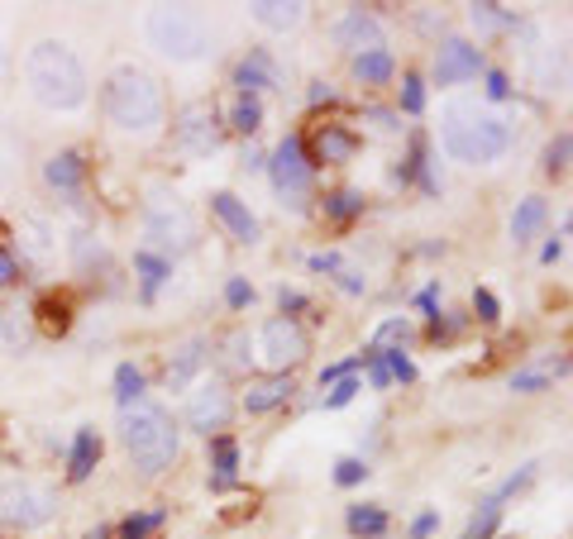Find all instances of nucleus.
<instances>
[{
    "mask_svg": "<svg viewBox=\"0 0 573 539\" xmlns=\"http://www.w3.org/2000/svg\"><path fill=\"white\" fill-rule=\"evenodd\" d=\"M24 81H29V95L43 105V111H58V115H72L87 105V67L81 57L72 53L63 39H39L24 53Z\"/></svg>",
    "mask_w": 573,
    "mask_h": 539,
    "instance_id": "obj_1",
    "label": "nucleus"
},
{
    "mask_svg": "<svg viewBox=\"0 0 573 539\" xmlns=\"http://www.w3.org/2000/svg\"><path fill=\"white\" fill-rule=\"evenodd\" d=\"M101 105L119 134H135V139L158 134L167 119V95L158 87V77L143 67H115L101 91Z\"/></svg>",
    "mask_w": 573,
    "mask_h": 539,
    "instance_id": "obj_2",
    "label": "nucleus"
},
{
    "mask_svg": "<svg viewBox=\"0 0 573 539\" xmlns=\"http://www.w3.org/2000/svg\"><path fill=\"white\" fill-rule=\"evenodd\" d=\"M440 139H445V153L454 163L487 167L511 149V125L487 111H478L473 101H454V105H445V115H440Z\"/></svg>",
    "mask_w": 573,
    "mask_h": 539,
    "instance_id": "obj_3",
    "label": "nucleus"
},
{
    "mask_svg": "<svg viewBox=\"0 0 573 539\" xmlns=\"http://www.w3.org/2000/svg\"><path fill=\"white\" fill-rule=\"evenodd\" d=\"M119 445H125V453L135 459V469L143 477H158L163 469L177 463L182 439H177L173 415H167L158 401H135L119 411Z\"/></svg>",
    "mask_w": 573,
    "mask_h": 539,
    "instance_id": "obj_4",
    "label": "nucleus"
},
{
    "mask_svg": "<svg viewBox=\"0 0 573 539\" xmlns=\"http://www.w3.org/2000/svg\"><path fill=\"white\" fill-rule=\"evenodd\" d=\"M143 34L167 63H206L215 53V29L196 5H149Z\"/></svg>",
    "mask_w": 573,
    "mask_h": 539,
    "instance_id": "obj_5",
    "label": "nucleus"
},
{
    "mask_svg": "<svg viewBox=\"0 0 573 539\" xmlns=\"http://www.w3.org/2000/svg\"><path fill=\"white\" fill-rule=\"evenodd\" d=\"M143 239L153 248H163V254H187L196 244V215H191V206L177 191L149 187V196H143Z\"/></svg>",
    "mask_w": 573,
    "mask_h": 539,
    "instance_id": "obj_6",
    "label": "nucleus"
},
{
    "mask_svg": "<svg viewBox=\"0 0 573 539\" xmlns=\"http://www.w3.org/2000/svg\"><path fill=\"white\" fill-rule=\"evenodd\" d=\"M58 516V492L34 477H10L0 483V525L10 530H39Z\"/></svg>",
    "mask_w": 573,
    "mask_h": 539,
    "instance_id": "obj_7",
    "label": "nucleus"
},
{
    "mask_svg": "<svg viewBox=\"0 0 573 539\" xmlns=\"http://www.w3.org/2000/svg\"><path fill=\"white\" fill-rule=\"evenodd\" d=\"M225 139V125H220V111L211 101H191L182 105V115L173 119V143L187 153V158H211Z\"/></svg>",
    "mask_w": 573,
    "mask_h": 539,
    "instance_id": "obj_8",
    "label": "nucleus"
},
{
    "mask_svg": "<svg viewBox=\"0 0 573 539\" xmlns=\"http://www.w3.org/2000/svg\"><path fill=\"white\" fill-rule=\"evenodd\" d=\"M272 177V191L286 201V206H302V201L310 196V163H306V149H302V134H286L278 149H272V158L263 163Z\"/></svg>",
    "mask_w": 573,
    "mask_h": 539,
    "instance_id": "obj_9",
    "label": "nucleus"
},
{
    "mask_svg": "<svg viewBox=\"0 0 573 539\" xmlns=\"http://www.w3.org/2000/svg\"><path fill=\"white\" fill-rule=\"evenodd\" d=\"M306 354H310V334H306L302 320L272 316L268 325L258 330V358L272 368V373H286V368H296Z\"/></svg>",
    "mask_w": 573,
    "mask_h": 539,
    "instance_id": "obj_10",
    "label": "nucleus"
},
{
    "mask_svg": "<svg viewBox=\"0 0 573 539\" xmlns=\"http://www.w3.org/2000/svg\"><path fill=\"white\" fill-rule=\"evenodd\" d=\"M187 425L196 429V435H206V439H215V435H225L230 429V421H234V397H230V387H225L220 377H211V382H201L196 392L187 397Z\"/></svg>",
    "mask_w": 573,
    "mask_h": 539,
    "instance_id": "obj_11",
    "label": "nucleus"
},
{
    "mask_svg": "<svg viewBox=\"0 0 573 539\" xmlns=\"http://www.w3.org/2000/svg\"><path fill=\"white\" fill-rule=\"evenodd\" d=\"M302 149H306L310 172H316V167H344L358 149H364V139H358L349 125H340V119H320V125L302 139Z\"/></svg>",
    "mask_w": 573,
    "mask_h": 539,
    "instance_id": "obj_12",
    "label": "nucleus"
},
{
    "mask_svg": "<svg viewBox=\"0 0 573 539\" xmlns=\"http://www.w3.org/2000/svg\"><path fill=\"white\" fill-rule=\"evenodd\" d=\"M483 72V48L469 39H445L435 48V87H459Z\"/></svg>",
    "mask_w": 573,
    "mask_h": 539,
    "instance_id": "obj_13",
    "label": "nucleus"
},
{
    "mask_svg": "<svg viewBox=\"0 0 573 539\" xmlns=\"http://www.w3.org/2000/svg\"><path fill=\"white\" fill-rule=\"evenodd\" d=\"M334 43L354 48V57H358V53H378V48H387V34H382L378 15H368L364 5H354V10H344L340 15V24H334Z\"/></svg>",
    "mask_w": 573,
    "mask_h": 539,
    "instance_id": "obj_14",
    "label": "nucleus"
},
{
    "mask_svg": "<svg viewBox=\"0 0 573 539\" xmlns=\"http://www.w3.org/2000/svg\"><path fill=\"white\" fill-rule=\"evenodd\" d=\"M234 87H239V95H258L268 87H282V67L272 63L268 48H249V57H239V67H234Z\"/></svg>",
    "mask_w": 573,
    "mask_h": 539,
    "instance_id": "obj_15",
    "label": "nucleus"
},
{
    "mask_svg": "<svg viewBox=\"0 0 573 539\" xmlns=\"http://www.w3.org/2000/svg\"><path fill=\"white\" fill-rule=\"evenodd\" d=\"M211 215L230 230V239H239V244H258V220L254 210L244 206V201L234 196V191H215L211 196Z\"/></svg>",
    "mask_w": 573,
    "mask_h": 539,
    "instance_id": "obj_16",
    "label": "nucleus"
},
{
    "mask_svg": "<svg viewBox=\"0 0 573 539\" xmlns=\"http://www.w3.org/2000/svg\"><path fill=\"white\" fill-rule=\"evenodd\" d=\"M292 392H296V382L286 373L258 377V382H249V392H244V411L249 415H268V411H278V406L292 401Z\"/></svg>",
    "mask_w": 573,
    "mask_h": 539,
    "instance_id": "obj_17",
    "label": "nucleus"
},
{
    "mask_svg": "<svg viewBox=\"0 0 573 539\" xmlns=\"http://www.w3.org/2000/svg\"><path fill=\"white\" fill-rule=\"evenodd\" d=\"M87 172H91V167H87V158H81L77 149H63V153H53V158L43 163V182L53 191H67V196L87 187Z\"/></svg>",
    "mask_w": 573,
    "mask_h": 539,
    "instance_id": "obj_18",
    "label": "nucleus"
},
{
    "mask_svg": "<svg viewBox=\"0 0 573 539\" xmlns=\"http://www.w3.org/2000/svg\"><path fill=\"white\" fill-rule=\"evenodd\" d=\"M249 20L263 24V29H272V34H286L306 20V5L302 0H254V5H249Z\"/></svg>",
    "mask_w": 573,
    "mask_h": 539,
    "instance_id": "obj_19",
    "label": "nucleus"
},
{
    "mask_svg": "<svg viewBox=\"0 0 573 539\" xmlns=\"http://www.w3.org/2000/svg\"><path fill=\"white\" fill-rule=\"evenodd\" d=\"M211 492H230L234 477H239V439L234 435H215L211 439Z\"/></svg>",
    "mask_w": 573,
    "mask_h": 539,
    "instance_id": "obj_20",
    "label": "nucleus"
},
{
    "mask_svg": "<svg viewBox=\"0 0 573 539\" xmlns=\"http://www.w3.org/2000/svg\"><path fill=\"white\" fill-rule=\"evenodd\" d=\"M34 320H39V330L48 334V339H63V334H72V320H77V310H72L67 296L48 292V296H39V306H34Z\"/></svg>",
    "mask_w": 573,
    "mask_h": 539,
    "instance_id": "obj_21",
    "label": "nucleus"
},
{
    "mask_svg": "<svg viewBox=\"0 0 573 539\" xmlns=\"http://www.w3.org/2000/svg\"><path fill=\"white\" fill-rule=\"evenodd\" d=\"M96 463H101V435L96 429H77L72 453H67V483H87L96 473Z\"/></svg>",
    "mask_w": 573,
    "mask_h": 539,
    "instance_id": "obj_22",
    "label": "nucleus"
},
{
    "mask_svg": "<svg viewBox=\"0 0 573 539\" xmlns=\"http://www.w3.org/2000/svg\"><path fill=\"white\" fill-rule=\"evenodd\" d=\"M545 220H549V201H545V196H525V201H517V210H511V239H517V248L531 244V239L545 230Z\"/></svg>",
    "mask_w": 573,
    "mask_h": 539,
    "instance_id": "obj_23",
    "label": "nucleus"
},
{
    "mask_svg": "<svg viewBox=\"0 0 573 539\" xmlns=\"http://www.w3.org/2000/svg\"><path fill=\"white\" fill-rule=\"evenodd\" d=\"M201 363H206V339H187L182 349H177V358L167 363V387L173 392H182V387H191V377L201 373Z\"/></svg>",
    "mask_w": 573,
    "mask_h": 539,
    "instance_id": "obj_24",
    "label": "nucleus"
},
{
    "mask_svg": "<svg viewBox=\"0 0 573 539\" xmlns=\"http://www.w3.org/2000/svg\"><path fill=\"white\" fill-rule=\"evenodd\" d=\"M320 210H326V220H334V224H349L368 210V201H364V191H354V187H334V191H326Z\"/></svg>",
    "mask_w": 573,
    "mask_h": 539,
    "instance_id": "obj_25",
    "label": "nucleus"
},
{
    "mask_svg": "<svg viewBox=\"0 0 573 539\" xmlns=\"http://www.w3.org/2000/svg\"><path fill=\"white\" fill-rule=\"evenodd\" d=\"M354 77L364 81V87H387V81L397 77V57H392L387 48H378V53H358L354 57Z\"/></svg>",
    "mask_w": 573,
    "mask_h": 539,
    "instance_id": "obj_26",
    "label": "nucleus"
},
{
    "mask_svg": "<svg viewBox=\"0 0 573 539\" xmlns=\"http://www.w3.org/2000/svg\"><path fill=\"white\" fill-rule=\"evenodd\" d=\"M135 272H139V286H143V301H153V296H158V286L173 278V258L139 248V254H135Z\"/></svg>",
    "mask_w": 573,
    "mask_h": 539,
    "instance_id": "obj_27",
    "label": "nucleus"
},
{
    "mask_svg": "<svg viewBox=\"0 0 573 539\" xmlns=\"http://www.w3.org/2000/svg\"><path fill=\"white\" fill-rule=\"evenodd\" d=\"M469 20H473L478 34H507V29H517V10L493 5V0H478V5H469Z\"/></svg>",
    "mask_w": 573,
    "mask_h": 539,
    "instance_id": "obj_28",
    "label": "nucleus"
},
{
    "mask_svg": "<svg viewBox=\"0 0 573 539\" xmlns=\"http://www.w3.org/2000/svg\"><path fill=\"white\" fill-rule=\"evenodd\" d=\"M344 525H349L354 539H382L392 530V521H387V511H382V506H349Z\"/></svg>",
    "mask_w": 573,
    "mask_h": 539,
    "instance_id": "obj_29",
    "label": "nucleus"
},
{
    "mask_svg": "<svg viewBox=\"0 0 573 539\" xmlns=\"http://www.w3.org/2000/svg\"><path fill=\"white\" fill-rule=\"evenodd\" d=\"M497 525H501V501L497 497H483V501H478V511L469 516V525H463L459 539H493Z\"/></svg>",
    "mask_w": 573,
    "mask_h": 539,
    "instance_id": "obj_30",
    "label": "nucleus"
},
{
    "mask_svg": "<svg viewBox=\"0 0 573 539\" xmlns=\"http://www.w3.org/2000/svg\"><path fill=\"white\" fill-rule=\"evenodd\" d=\"M230 129H234V134H244V139L258 134V129H263V101H258V95H239L234 111H230Z\"/></svg>",
    "mask_w": 573,
    "mask_h": 539,
    "instance_id": "obj_31",
    "label": "nucleus"
},
{
    "mask_svg": "<svg viewBox=\"0 0 573 539\" xmlns=\"http://www.w3.org/2000/svg\"><path fill=\"white\" fill-rule=\"evenodd\" d=\"M163 521H167V511H135V516L119 521L115 539H153V530H163Z\"/></svg>",
    "mask_w": 573,
    "mask_h": 539,
    "instance_id": "obj_32",
    "label": "nucleus"
},
{
    "mask_svg": "<svg viewBox=\"0 0 573 539\" xmlns=\"http://www.w3.org/2000/svg\"><path fill=\"white\" fill-rule=\"evenodd\" d=\"M115 401H119V411L125 406H135V401H143V373L135 363H119L115 368Z\"/></svg>",
    "mask_w": 573,
    "mask_h": 539,
    "instance_id": "obj_33",
    "label": "nucleus"
},
{
    "mask_svg": "<svg viewBox=\"0 0 573 539\" xmlns=\"http://www.w3.org/2000/svg\"><path fill=\"white\" fill-rule=\"evenodd\" d=\"M463 325H469V316H449V310H430V325H425V334L435 344H449V339H459L463 334Z\"/></svg>",
    "mask_w": 573,
    "mask_h": 539,
    "instance_id": "obj_34",
    "label": "nucleus"
},
{
    "mask_svg": "<svg viewBox=\"0 0 573 539\" xmlns=\"http://www.w3.org/2000/svg\"><path fill=\"white\" fill-rule=\"evenodd\" d=\"M421 167H425V134H411V149H406V158L392 167V177L406 187V182H416V177H421Z\"/></svg>",
    "mask_w": 573,
    "mask_h": 539,
    "instance_id": "obj_35",
    "label": "nucleus"
},
{
    "mask_svg": "<svg viewBox=\"0 0 573 539\" xmlns=\"http://www.w3.org/2000/svg\"><path fill=\"white\" fill-rule=\"evenodd\" d=\"M569 153H573V139H569V134H555V139H549V143H545V177H555V182H559V177L569 172Z\"/></svg>",
    "mask_w": 573,
    "mask_h": 539,
    "instance_id": "obj_36",
    "label": "nucleus"
},
{
    "mask_svg": "<svg viewBox=\"0 0 573 539\" xmlns=\"http://www.w3.org/2000/svg\"><path fill=\"white\" fill-rule=\"evenodd\" d=\"M20 239L29 244V254H34V258H48V254H53V244H48V239H53V230H48L39 215H29V220L20 224Z\"/></svg>",
    "mask_w": 573,
    "mask_h": 539,
    "instance_id": "obj_37",
    "label": "nucleus"
},
{
    "mask_svg": "<svg viewBox=\"0 0 573 539\" xmlns=\"http://www.w3.org/2000/svg\"><path fill=\"white\" fill-rule=\"evenodd\" d=\"M411 320H406V316H397V320H387V325H382L378 334H373V349H387V344H392V349H402V344L406 339H411Z\"/></svg>",
    "mask_w": 573,
    "mask_h": 539,
    "instance_id": "obj_38",
    "label": "nucleus"
},
{
    "mask_svg": "<svg viewBox=\"0 0 573 539\" xmlns=\"http://www.w3.org/2000/svg\"><path fill=\"white\" fill-rule=\"evenodd\" d=\"M373 354H382V363H387V373H392V382H416V363L406 358V349H373Z\"/></svg>",
    "mask_w": 573,
    "mask_h": 539,
    "instance_id": "obj_39",
    "label": "nucleus"
},
{
    "mask_svg": "<svg viewBox=\"0 0 573 539\" xmlns=\"http://www.w3.org/2000/svg\"><path fill=\"white\" fill-rule=\"evenodd\" d=\"M402 111L406 115H421L425 111V81L416 77V72H406V77H402Z\"/></svg>",
    "mask_w": 573,
    "mask_h": 539,
    "instance_id": "obj_40",
    "label": "nucleus"
},
{
    "mask_svg": "<svg viewBox=\"0 0 573 539\" xmlns=\"http://www.w3.org/2000/svg\"><path fill=\"white\" fill-rule=\"evenodd\" d=\"M358 392H364V382H358L354 373H349V377H340V382L330 387V397H326V411H340V406H349V401L358 397Z\"/></svg>",
    "mask_w": 573,
    "mask_h": 539,
    "instance_id": "obj_41",
    "label": "nucleus"
},
{
    "mask_svg": "<svg viewBox=\"0 0 573 539\" xmlns=\"http://www.w3.org/2000/svg\"><path fill=\"white\" fill-rule=\"evenodd\" d=\"M473 316L483 320V325H497V320H501V301L487 292V286H478V292H473Z\"/></svg>",
    "mask_w": 573,
    "mask_h": 539,
    "instance_id": "obj_42",
    "label": "nucleus"
},
{
    "mask_svg": "<svg viewBox=\"0 0 573 539\" xmlns=\"http://www.w3.org/2000/svg\"><path fill=\"white\" fill-rule=\"evenodd\" d=\"M225 306H230V310L254 306V286H249V278H230V282H225Z\"/></svg>",
    "mask_w": 573,
    "mask_h": 539,
    "instance_id": "obj_43",
    "label": "nucleus"
},
{
    "mask_svg": "<svg viewBox=\"0 0 573 539\" xmlns=\"http://www.w3.org/2000/svg\"><path fill=\"white\" fill-rule=\"evenodd\" d=\"M364 477H368L364 459H340V463H334V483H340V487H358Z\"/></svg>",
    "mask_w": 573,
    "mask_h": 539,
    "instance_id": "obj_44",
    "label": "nucleus"
},
{
    "mask_svg": "<svg viewBox=\"0 0 573 539\" xmlns=\"http://www.w3.org/2000/svg\"><path fill=\"white\" fill-rule=\"evenodd\" d=\"M15 282H20V258H15V248L0 239V292H5V286H15Z\"/></svg>",
    "mask_w": 573,
    "mask_h": 539,
    "instance_id": "obj_45",
    "label": "nucleus"
},
{
    "mask_svg": "<svg viewBox=\"0 0 573 539\" xmlns=\"http://www.w3.org/2000/svg\"><path fill=\"white\" fill-rule=\"evenodd\" d=\"M358 363H364V354H358V358H344V363H330V368H320V387H334V382H340V377H349Z\"/></svg>",
    "mask_w": 573,
    "mask_h": 539,
    "instance_id": "obj_46",
    "label": "nucleus"
},
{
    "mask_svg": "<svg viewBox=\"0 0 573 539\" xmlns=\"http://www.w3.org/2000/svg\"><path fill=\"white\" fill-rule=\"evenodd\" d=\"M278 306H282V316H286V320H296L302 310H310V301H306L302 292H292V286H282V292H278Z\"/></svg>",
    "mask_w": 573,
    "mask_h": 539,
    "instance_id": "obj_47",
    "label": "nucleus"
},
{
    "mask_svg": "<svg viewBox=\"0 0 573 539\" xmlns=\"http://www.w3.org/2000/svg\"><path fill=\"white\" fill-rule=\"evenodd\" d=\"M364 363H368V382H373L378 392H382V387H392V373H387V363H382V354L368 349V354H364Z\"/></svg>",
    "mask_w": 573,
    "mask_h": 539,
    "instance_id": "obj_48",
    "label": "nucleus"
},
{
    "mask_svg": "<svg viewBox=\"0 0 573 539\" xmlns=\"http://www.w3.org/2000/svg\"><path fill=\"white\" fill-rule=\"evenodd\" d=\"M507 95H511V77H507V72H487V101H507Z\"/></svg>",
    "mask_w": 573,
    "mask_h": 539,
    "instance_id": "obj_49",
    "label": "nucleus"
},
{
    "mask_svg": "<svg viewBox=\"0 0 573 539\" xmlns=\"http://www.w3.org/2000/svg\"><path fill=\"white\" fill-rule=\"evenodd\" d=\"M440 530V511H421V516L411 521V539H430Z\"/></svg>",
    "mask_w": 573,
    "mask_h": 539,
    "instance_id": "obj_50",
    "label": "nucleus"
},
{
    "mask_svg": "<svg viewBox=\"0 0 573 539\" xmlns=\"http://www.w3.org/2000/svg\"><path fill=\"white\" fill-rule=\"evenodd\" d=\"M334 282H340V292H349V296H364V272H354V268H340L334 272Z\"/></svg>",
    "mask_w": 573,
    "mask_h": 539,
    "instance_id": "obj_51",
    "label": "nucleus"
},
{
    "mask_svg": "<svg viewBox=\"0 0 573 539\" xmlns=\"http://www.w3.org/2000/svg\"><path fill=\"white\" fill-rule=\"evenodd\" d=\"M549 387V373H517L511 377V392H545Z\"/></svg>",
    "mask_w": 573,
    "mask_h": 539,
    "instance_id": "obj_52",
    "label": "nucleus"
},
{
    "mask_svg": "<svg viewBox=\"0 0 573 539\" xmlns=\"http://www.w3.org/2000/svg\"><path fill=\"white\" fill-rule=\"evenodd\" d=\"M10 177H15V149L5 143V134H0V191L10 187Z\"/></svg>",
    "mask_w": 573,
    "mask_h": 539,
    "instance_id": "obj_53",
    "label": "nucleus"
},
{
    "mask_svg": "<svg viewBox=\"0 0 573 539\" xmlns=\"http://www.w3.org/2000/svg\"><path fill=\"white\" fill-rule=\"evenodd\" d=\"M0 330H5V344H10V349H24V344H29V334H24V325L15 330V316H10V310L0 316Z\"/></svg>",
    "mask_w": 573,
    "mask_h": 539,
    "instance_id": "obj_54",
    "label": "nucleus"
},
{
    "mask_svg": "<svg viewBox=\"0 0 573 539\" xmlns=\"http://www.w3.org/2000/svg\"><path fill=\"white\" fill-rule=\"evenodd\" d=\"M340 268H344V262H340V254H330V248H326V254H310V272H330V278H334Z\"/></svg>",
    "mask_w": 573,
    "mask_h": 539,
    "instance_id": "obj_55",
    "label": "nucleus"
},
{
    "mask_svg": "<svg viewBox=\"0 0 573 539\" xmlns=\"http://www.w3.org/2000/svg\"><path fill=\"white\" fill-rule=\"evenodd\" d=\"M249 358H254V354H249V334H234V339H230V363L249 368Z\"/></svg>",
    "mask_w": 573,
    "mask_h": 539,
    "instance_id": "obj_56",
    "label": "nucleus"
},
{
    "mask_svg": "<svg viewBox=\"0 0 573 539\" xmlns=\"http://www.w3.org/2000/svg\"><path fill=\"white\" fill-rule=\"evenodd\" d=\"M306 101H310V105H330V101H334V87H330V81H310Z\"/></svg>",
    "mask_w": 573,
    "mask_h": 539,
    "instance_id": "obj_57",
    "label": "nucleus"
},
{
    "mask_svg": "<svg viewBox=\"0 0 573 539\" xmlns=\"http://www.w3.org/2000/svg\"><path fill=\"white\" fill-rule=\"evenodd\" d=\"M564 234H569V224L559 230V239H549V244L540 248V262H559V258H564Z\"/></svg>",
    "mask_w": 573,
    "mask_h": 539,
    "instance_id": "obj_58",
    "label": "nucleus"
},
{
    "mask_svg": "<svg viewBox=\"0 0 573 539\" xmlns=\"http://www.w3.org/2000/svg\"><path fill=\"white\" fill-rule=\"evenodd\" d=\"M416 306H421V310H425V316H430V310H435V286H425V292H421V296H416Z\"/></svg>",
    "mask_w": 573,
    "mask_h": 539,
    "instance_id": "obj_59",
    "label": "nucleus"
},
{
    "mask_svg": "<svg viewBox=\"0 0 573 539\" xmlns=\"http://www.w3.org/2000/svg\"><path fill=\"white\" fill-rule=\"evenodd\" d=\"M368 115H373L382 129H397V115H392V111H368Z\"/></svg>",
    "mask_w": 573,
    "mask_h": 539,
    "instance_id": "obj_60",
    "label": "nucleus"
},
{
    "mask_svg": "<svg viewBox=\"0 0 573 539\" xmlns=\"http://www.w3.org/2000/svg\"><path fill=\"white\" fill-rule=\"evenodd\" d=\"M263 163H268V158H263V153H258V149H244V167H254V172H258V167H263Z\"/></svg>",
    "mask_w": 573,
    "mask_h": 539,
    "instance_id": "obj_61",
    "label": "nucleus"
},
{
    "mask_svg": "<svg viewBox=\"0 0 573 539\" xmlns=\"http://www.w3.org/2000/svg\"><path fill=\"white\" fill-rule=\"evenodd\" d=\"M0 77H5V53H0Z\"/></svg>",
    "mask_w": 573,
    "mask_h": 539,
    "instance_id": "obj_62",
    "label": "nucleus"
}]
</instances>
